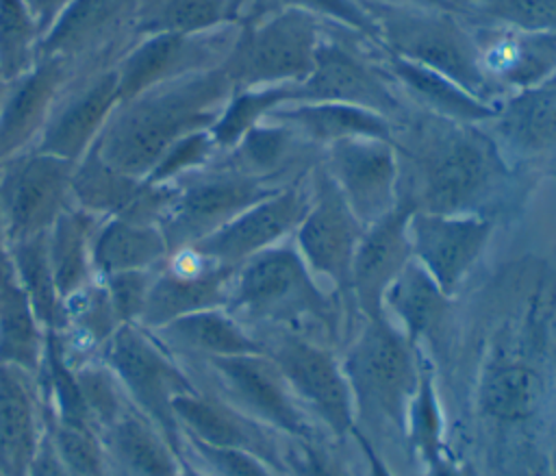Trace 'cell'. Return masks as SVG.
<instances>
[{
    "label": "cell",
    "instance_id": "6da1fadb",
    "mask_svg": "<svg viewBox=\"0 0 556 476\" xmlns=\"http://www.w3.org/2000/svg\"><path fill=\"white\" fill-rule=\"evenodd\" d=\"M391 139L400 161V198L415 211L484 215L510 178L495 137L476 124L424 113Z\"/></svg>",
    "mask_w": 556,
    "mask_h": 476
},
{
    "label": "cell",
    "instance_id": "7a4b0ae2",
    "mask_svg": "<svg viewBox=\"0 0 556 476\" xmlns=\"http://www.w3.org/2000/svg\"><path fill=\"white\" fill-rule=\"evenodd\" d=\"M232 91L222 65L154 85L117 102L93 152L115 172L148 180L178 141L215 124Z\"/></svg>",
    "mask_w": 556,
    "mask_h": 476
},
{
    "label": "cell",
    "instance_id": "3957f363",
    "mask_svg": "<svg viewBox=\"0 0 556 476\" xmlns=\"http://www.w3.org/2000/svg\"><path fill=\"white\" fill-rule=\"evenodd\" d=\"M339 304L321 293L295 246L278 243L241 263L230 278L226 311L254 333L317 322L339 335Z\"/></svg>",
    "mask_w": 556,
    "mask_h": 476
},
{
    "label": "cell",
    "instance_id": "277c9868",
    "mask_svg": "<svg viewBox=\"0 0 556 476\" xmlns=\"http://www.w3.org/2000/svg\"><path fill=\"white\" fill-rule=\"evenodd\" d=\"M356 424L406 435L408 413L419 383V348L389 315L365 320L341 361Z\"/></svg>",
    "mask_w": 556,
    "mask_h": 476
},
{
    "label": "cell",
    "instance_id": "5b68a950",
    "mask_svg": "<svg viewBox=\"0 0 556 476\" xmlns=\"http://www.w3.org/2000/svg\"><path fill=\"white\" fill-rule=\"evenodd\" d=\"M365 9L374 15L380 46L389 54L439 72L484 102L493 100L495 83L482 65L480 46L443 9L378 2Z\"/></svg>",
    "mask_w": 556,
    "mask_h": 476
},
{
    "label": "cell",
    "instance_id": "8992f818",
    "mask_svg": "<svg viewBox=\"0 0 556 476\" xmlns=\"http://www.w3.org/2000/svg\"><path fill=\"white\" fill-rule=\"evenodd\" d=\"M206 389L285 437L313 439L315 428L278 365L265 354L178 359Z\"/></svg>",
    "mask_w": 556,
    "mask_h": 476
},
{
    "label": "cell",
    "instance_id": "52a82bcc",
    "mask_svg": "<svg viewBox=\"0 0 556 476\" xmlns=\"http://www.w3.org/2000/svg\"><path fill=\"white\" fill-rule=\"evenodd\" d=\"M319 41V17L302 11L241 22L222 70L235 91L300 83L313 70Z\"/></svg>",
    "mask_w": 556,
    "mask_h": 476
},
{
    "label": "cell",
    "instance_id": "ba28073f",
    "mask_svg": "<svg viewBox=\"0 0 556 476\" xmlns=\"http://www.w3.org/2000/svg\"><path fill=\"white\" fill-rule=\"evenodd\" d=\"M174 193L159 217L169 254L191 248L219 230L248 206L269 198L280 187L226 165H206L172 183Z\"/></svg>",
    "mask_w": 556,
    "mask_h": 476
},
{
    "label": "cell",
    "instance_id": "9c48e42d",
    "mask_svg": "<svg viewBox=\"0 0 556 476\" xmlns=\"http://www.w3.org/2000/svg\"><path fill=\"white\" fill-rule=\"evenodd\" d=\"M117 376L128 402L150 417L180 450V430L172 402L195 389L187 367L141 324H119L100 350Z\"/></svg>",
    "mask_w": 556,
    "mask_h": 476
},
{
    "label": "cell",
    "instance_id": "30bf717a",
    "mask_svg": "<svg viewBox=\"0 0 556 476\" xmlns=\"http://www.w3.org/2000/svg\"><path fill=\"white\" fill-rule=\"evenodd\" d=\"M74 165L37 148L0 163V233L4 248L48 233L56 217L74 204Z\"/></svg>",
    "mask_w": 556,
    "mask_h": 476
},
{
    "label": "cell",
    "instance_id": "8fae6325",
    "mask_svg": "<svg viewBox=\"0 0 556 476\" xmlns=\"http://www.w3.org/2000/svg\"><path fill=\"white\" fill-rule=\"evenodd\" d=\"M254 335L287 378L300 404L308 406L334 437L350 435L356 426L354 400L334 354L298 330L267 328Z\"/></svg>",
    "mask_w": 556,
    "mask_h": 476
},
{
    "label": "cell",
    "instance_id": "7c38bea8",
    "mask_svg": "<svg viewBox=\"0 0 556 476\" xmlns=\"http://www.w3.org/2000/svg\"><path fill=\"white\" fill-rule=\"evenodd\" d=\"M363 230L365 228L350 211L332 178L317 165L313 170L308 206L293 230L295 250L313 276H324L332 283L339 296V306L341 300L352 302V263Z\"/></svg>",
    "mask_w": 556,
    "mask_h": 476
},
{
    "label": "cell",
    "instance_id": "4fadbf2b",
    "mask_svg": "<svg viewBox=\"0 0 556 476\" xmlns=\"http://www.w3.org/2000/svg\"><path fill=\"white\" fill-rule=\"evenodd\" d=\"M239 24L191 35L156 33L139 37V41L113 63L117 72L119 102L130 100L154 85L219 67L235 43Z\"/></svg>",
    "mask_w": 556,
    "mask_h": 476
},
{
    "label": "cell",
    "instance_id": "5bb4252c",
    "mask_svg": "<svg viewBox=\"0 0 556 476\" xmlns=\"http://www.w3.org/2000/svg\"><path fill=\"white\" fill-rule=\"evenodd\" d=\"M363 228L400 202V161L391 139L348 137L324 146L319 163Z\"/></svg>",
    "mask_w": 556,
    "mask_h": 476
},
{
    "label": "cell",
    "instance_id": "9a60e30c",
    "mask_svg": "<svg viewBox=\"0 0 556 476\" xmlns=\"http://www.w3.org/2000/svg\"><path fill=\"white\" fill-rule=\"evenodd\" d=\"M308 198L311 189L304 191L300 180L289 183L269 198L241 211L219 230L191 246V250L215 265L237 270L254 254L282 243L304 217Z\"/></svg>",
    "mask_w": 556,
    "mask_h": 476
},
{
    "label": "cell",
    "instance_id": "2e32d148",
    "mask_svg": "<svg viewBox=\"0 0 556 476\" xmlns=\"http://www.w3.org/2000/svg\"><path fill=\"white\" fill-rule=\"evenodd\" d=\"M491 233L493 220L484 215L413 211L408 222L413 256L450 298L482 256Z\"/></svg>",
    "mask_w": 556,
    "mask_h": 476
},
{
    "label": "cell",
    "instance_id": "e0dca14e",
    "mask_svg": "<svg viewBox=\"0 0 556 476\" xmlns=\"http://www.w3.org/2000/svg\"><path fill=\"white\" fill-rule=\"evenodd\" d=\"M232 272L235 270L211 263L191 248L169 254L152 274L139 324L148 330H156L195 311L226 309Z\"/></svg>",
    "mask_w": 556,
    "mask_h": 476
},
{
    "label": "cell",
    "instance_id": "ac0fdd59",
    "mask_svg": "<svg viewBox=\"0 0 556 476\" xmlns=\"http://www.w3.org/2000/svg\"><path fill=\"white\" fill-rule=\"evenodd\" d=\"M117 102L115 65L100 67L83 80L67 85L56 100L35 148L78 163L98 141Z\"/></svg>",
    "mask_w": 556,
    "mask_h": 476
},
{
    "label": "cell",
    "instance_id": "d6986e66",
    "mask_svg": "<svg viewBox=\"0 0 556 476\" xmlns=\"http://www.w3.org/2000/svg\"><path fill=\"white\" fill-rule=\"evenodd\" d=\"M413 204L402 200L363 230L354 252L350 293L363 320L384 317V293L413 259L408 222Z\"/></svg>",
    "mask_w": 556,
    "mask_h": 476
},
{
    "label": "cell",
    "instance_id": "ffe728a7",
    "mask_svg": "<svg viewBox=\"0 0 556 476\" xmlns=\"http://www.w3.org/2000/svg\"><path fill=\"white\" fill-rule=\"evenodd\" d=\"M295 102H341L397 117L402 104L380 67L367 65L341 43L321 37L313 70L298 83Z\"/></svg>",
    "mask_w": 556,
    "mask_h": 476
},
{
    "label": "cell",
    "instance_id": "44dd1931",
    "mask_svg": "<svg viewBox=\"0 0 556 476\" xmlns=\"http://www.w3.org/2000/svg\"><path fill=\"white\" fill-rule=\"evenodd\" d=\"M172 411L180 437L215 448L245 450L267 461L278 474L285 472L278 433L241 413L219 396L195 387L176 396Z\"/></svg>",
    "mask_w": 556,
    "mask_h": 476
},
{
    "label": "cell",
    "instance_id": "7402d4cb",
    "mask_svg": "<svg viewBox=\"0 0 556 476\" xmlns=\"http://www.w3.org/2000/svg\"><path fill=\"white\" fill-rule=\"evenodd\" d=\"M74 65L70 59L41 57L7 83L0 104V163L35 148L56 100L72 83Z\"/></svg>",
    "mask_w": 556,
    "mask_h": 476
},
{
    "label": "cell",
    "instance_id": "603a6c76",
    "mask_svg": "<svg viewBox=\"0 0 556 476\" xmlns=\"http://www.w3.org/2000/svg\"><path fill=\"white\" fill-rule=\"evenodd\" d=\"M46 428L48 417L37 376L0 365V472L26 476Z\"/></svg>",
    "mask_w": 556,
    "mask_h": 476
},
{
    "label": "cell",
    "instance_id": "cb8c5ba5",
    "mask_svg": "<svg viewBox=\"0 0 556 476\" xmlns=\"http://www.w3.org/2000/svg\"><path fill=\"white\" fill-rule=\"evenodd\" d=\"M135 0H72L37 46V59L61 57L80 61L104 48L111 35L130 26Z\"/></svg>",
    "mask_w": 556,
    "mask_h": 476
},
{
    "label": "cell",
    "instance_id": "d4e9b609",
    "mask_svg": "<svg viewBox=\"0 0 556 476\" xmlns=\"http://www.w3.org/2000/svg\"><path fill=\"white\" fill-rule=\"evenodd\" d=\"M176 359L265 352L261 339L226 309H204L150 330Z\"/></svg>",
    "mask_w": 556,
    "mask_h": 476
},
{
    "label": "cell",
    "instance_id": "484cf974",
    "mask_svg": "<svg viewBox=\"0 0 556 476\" xmlns=\"http://www.w3.org/2000/svg\"><path fill=\"white\" fill-rule=\"evenodd\" d=\"M167 259L169 248L156 222L113 215L104 217L96 230L91 250L96 278L156 270Z\"/></svg>",
    "mask_w": 556,
    "mask_h": 476
},
{
    "label": "cell",
    "instance_id": "4316f807",
    "mask_svg": "<svg viewBox=\"0 0 556 476\" xmlns=\"http://www.w3.org/2000/svg\"><path fill=\"white\" fill-rule=\"evenodd\" d=\"M48 348V330L39 322L13 263L0 254V365L39 376Z\"/></svg>",
    "mask_w": 556,
    "mask_h": 476
},
{
    "label": "cell",
    "instance_id": "83f0119b",
    "mask_svg": "<svg viewBox=\"0 0 556 476\" xmlns=\"http://www.w3.org/2000/svg\"><path fill=\"white\" fill-rule=\"evenodd\" d=\"M497 137L521 154H543L556 148V74L536 85L517 89L497 102L491 117ZM497 141V143H500Z\"/></svg>",
    "mask_w": 556,
    "mask_h": 476
},
{
    "label": "cell",
    "instance_id": "f1b7e54d",
    "mask_svg": "<svg viewBox=\"0 0 556 476\" xmlns=\"http://www.w3.org/2000/svg\"><path fill=\"white\" fill-rule=\"evenodd\" d=\"M267 120L285 124L293 135L324 146L348 137L393 139V122L369 109L341 102H287L276 107Z\"/></svg>",
    "mask_w": 556,
    "mask_h": 476
},
{
    "label": "cell",
    "instance_id": "f546056e",
    "mask_svg": "<svg viewBox=\"0 0 556 476\" xmlns=\"http://www.w3.org/2000/svg\"><path fill=\"white\" fill-rule=\"evenodd\" d=\"M393 313L408 341H434L450 315V296L413 256L384 293V313Z\"/></svg>",
    "mask_w": 556,
    "mask_h": 476
},
{
    "label": "cell",
    "instance_id": "4dcf8cb0",
    "mask_svg": "<svg viewBox=\"0 0 556 476\" xmlns=\"http://www.w3.org/2000/svg\"><path fill=\"white\" fill-rule=\"evenodd\" d=\"M380 70L389 80L402 87L408 93V98L419 102L426 113L447 117L454 122L476 124L491 120L497 111V104L471 96L454 80L413 61L389 54Z\"/></svg>",
    "mask_w": 556,
    "mask_h": 476
},
{
    "label": "cell",
    "instance_id": "1f68e13d",
    "mask_svg": "<svg viewBox=\"0 0 556 476\" xmlns=\"http://www.w3.org/2000/svg\"><path fill=\"white\" fill-rule=\"evenodd\" d=\"M102 220L104 217L72 204L46 233L48 259L63 304L96 280L91 250L96 230Z\"/></svg>",
    "mask_w": 556,
    "mask_h": 476
},
{
    "label": "cell",
    "instance_id": "d6a6232c",
    "mask_svg": "<svg viewBox=\"0 0 556 476\" xmlns=\"http://www.w3.org/2000/svg\"><path fill=\"white\" fill-rule=\"evenodd\" d=\"M545 380L539 369L519 359H497L478 385V406L484 415L504 424H521L534 417L543 404Z\"/></svg>",
    "mask_w": 556,
    "mask_h": 476
},
{
    "label": "cell",
    "instance_id": "836d02e7",
    "mask_svg": "<svg viewBox=\"0 0 556 476\" xmlns=\"http://www.w3.org/2000/svg\"><path fill=\"white\" fill-rule=\"evenodd\" d=\"M245 0H135L130 30L139 37L156 33H206L239 24Z\"/></svg>",
    "mask_w": 556,
    "mask_h": 476
},
{
    "label": "cell",
    "instance_id": "e575fe53",
    "mask_svg": "<svg viewBox=\"0 0 556 476\" xmlns=\"http://www.w3.org/2000/svg\"><path fill=\"white\" fill-rule=\"evenodd\" d=\"M13 270L17 274L20 285L24 287L39 322L48 333H56L63 328V300L56 291V283L52 276L46 233L17 241L4 248Z\"/></svg>",
    "mask_w": 556,
    "mask_h": 476
},
{
    "label": "cell",
    "instance_id": "d590c367",
    "mask_svg": "<svg viewBox=\"0 0 556 476\" xmlns=\"http://www.w3.org/2000/svg\"><path fill=\"white\" fill-rule=\"evenodd\" d=\"M295 100H298V83L232 91L219 117L208 128V135L217 152H228L250 128L267 120V115L276 107L295 102Z\"/></svg>",
    "mask_w": 556,
    "mask_h": 476
},
{
    "label": "cell",
    "instance_id": "8d00e7d4",
    "mask_svg": "<svg viewBox=\"0 0 556 476\" xmlns=\"http://www.w3.org/2000/svg\"><path fill=\"white\" fill-rule=\"evenodd\" d=\"M291 141L293 133L285 124L263 120L226 152L222 165L256 178L271 180L282 167Z\"/></svg>",
    "mask_w": 556,
    "mask_h": 476
},
{
    "label": "cell",
    "instance_id": "74e56055",
    "mask_svg": "<svg viewBox=\"0 0 556 476\" xmlns=\"http://www.w3.org/2000/svg\"><path fill=\"white\" fill-rule=\"evenodd\" d=\"M74 376L87 417L98 433L109 428L132 406L117 376L100 356L76 365Z\"/></svg>",
    "mask_w": 556,
    "mask_h": 476
},
{
    "label": "cell",
    "instance_id": "f35d334b",
    "mask_svg": "<svg viewBox=\"0 0 556 476\" xmlns=\"http://www.w3.org/2000/svg\"><path fill=\"white\" fill-rule=\"evenodd\" d=\"M280 11H302L315 17L332 20L380 46V28L374 15L356 0H248L241 22H252Z\"/></svg>",
    "mask_w": 556,
    "mask_h": 476
},
{
    "label": "cell",
    "instance_id": "ab89813d",
    "mask_svg": "<svg viewBox=\"0 0 556 476\" xmlns=\"http://www.w3.org/2000/svg\"><path fill=\"white\" fill-rule=\"evenodd\" d=\"M41 33L22 0H0V76L11 83L37 61Z\"/></svg>",
    "mask_w": 556,
    "mask_h": 476
},
{
    "label": "cell",
    "instance_id": "60d3db41",
    "mask_svg": "<svg viewBox=\"0 0 556 476\" xmlns=\"http://www.w3.org/2000/svg\"><path fill=\"white\" fill-rule=\"evenodd\" d=\"M441 435H443V419L434 387V374L428 359H424V350L419 348V383L408 413V430L406 439L421 454V459L434 465L441 459Z\"/></svg>",
    "mask_w": 556,
    "mask_h": 476
},
{
    "label": "cell",
    "instance_id": "b9f144b4",
    "mask_svg": "<svg viewBox=\"0 0 556 476\" xmlns=\"http://www.w3.org/2000/svg\"><path fill=\"white\" fill-rule=\"evenodd\" d=\"M48 437L67 476H109V463L98 430L48 419Z\"/></svg>",
    "mask_w": 556,
    "mask_h": 476
},
{
    "label": "cell",
    "instance_id": "7bdbcfd3",
    "mask_svg": "<svg viewBox=\"0 0 556 476\" xmlns=\"http://www.w3.org/2000/svg\"><path fill=\"white\" fill-rule=\"evenodd\" d=\"M180 454L208 476H278L267 461L245 450L215 448L180 437Z\"/></svg>",
    "mask_w": 556,
    "mask_h": 476
},
{
    "label": "cell",
    "instance_id": "ee69618b",
    "mask_svg": "<svg viewBox=\"0 0 556 476\" xmlns=\"http://www.w3.org/2000/svg\"><path fill=\"white\" fill-rule=\"evenodd\" d=\"M489 15L521 33H556V0H478Z\"/></svg>",
    "mask_w": 556,
    "mask_h": 476
},
{
    "label": "cell",
    "instance_id": "f6af8a7d",
    "mask_svg": "<svg viewBox=\"0 0 556 476\" xmlns=\"http://www.w3.org/2000/svg\"><path fill=\"white\" fill-rule=\"evenodd\" d=\"M152 274L154 270H143V272H119V274L100 278L119 324H139L146 300H148Z\"/></svg>",
    "mask_w": 556,
    "mask_h": 476
},
{
    "label": "cell",
    "instance_id": "bcb514c9",
    "mask_svg": "<svg viewBox=\"0 0 556 476\" xmlns=\"http://www.w3.org/2000/svg\"><path fill=\"white\" fill-rule=\"evenodd\" d=\"M287 446H282V465L291 476H348L341 461L313 439H295L287 437Z\"/></svg>",
    "mask_w": 556,
    "mask_h": 476
},
{
    "label": "cell",
    "instance_id": "7dc6e473",
    "mask_svg": "<svg viewBox=\"0 0 556 476\" xmlns=\"http://www.w3.org/2000/svg\"><path fill=\"white\" fill-rule=\"evenodd\" d=\"M22 2L43 37L46 30L56 22V17L67 9L72 0H22Z\"/></svg>",
    "mask_w": 556,
    "mask_h": 476
},
{
    "label": "cell",
    "instance_id": "c3c4849f",
    "mask_svg": "<svg viewBox=\"0 0 556 476\" xmlns=\"http://www.w3.org/2000/svg\"><path fill=\"white\" fill-rule=\"evenodd\" d=\"M26 476H67L65 467L61 465L52 443H50V437H48V428H46V437L30 463V469Z\"/></svg>",
    "mask_w": 556,
    "mask_h": 476
},
{
    "label": "cell",
    "instance_id": "681fc988",
    "mask_svg": "<svg viewBox=\"0 0 556 476\" xmlns=\"http://www.w3.org/2000/svg\"><path fill=\"white\" fill-rule=\"evenodd\" d=\"M350 435L358 441V446H361V450H363V454H365V459H367V476H393V474L389 472L387 463L380 459V454H378L376 448L371 446L369 437L363 433V428L354 426V430H352Z\"/></svg>",
    "mask_w": 556,
    "mask_h": 476
},
{
    "label": "cell",
    "instance_id": "f907efd6",
    "mask_svg": "<svg viewBox=\"0 0 556 476\" xmlns=\"http://www.w3.org/2000/svg\"><path fill=\"white\" fill-rule=\"evenodd\" d=\"M378 4H393V7H421V9H443L452 7V0H374Z\"/></svg>",
    "mask_w": 556,
    "mask_h": 476
},
{
    "label": "cell",
    "instance_id": "816d5d0a",
    "mask_svg": "<svg viewBox=\"0 0 556 476\" xmlns=\"http://www.w3.org/2000/svg\"><path fill=\"white\" fill-rule=\"evenodd\" d=\"M176 476H208V474L202 472L198 465H193L191 461H187V459L182 456V465H180V472H178Z\"/></svg>",
    "mask_w": 556,
    "mask_h": 476
},
{
    "label": "cell",
    "instance_id": "f5cc1de1",
    "mask_svg": "<svg viewBox=\"0 0 556 476\" xmlns=\"http://www.w3.org/2000/svg\"><path fill=\"white\" fill-rule=\"evenodd\" d=\"M541 35H543V41H545V46H547V50H549V54L556 63V33H541Z\"/></svg>",
    "mask_w": 556,
    "mask_h": 476
},
{
    "label": "cell",
    "instance_id": "db71d44e",
    "mask_svg": "<svg viewBox=\"0 0 556 476\" xmlns=\"http://www.w3.org/2000/svg\"><path fill=\"white\" fill-rule=\"evenodd\" d=\"M4 89H7V80L0 76V104H2V98H4Z\"/></svg>",
    "mask_w": 556,
    "mask_h": 476
},
{
    "label": "cell",
    "instance_id": "11a10c76",
    "mask_svg": "<svg viewBox=\"0 0 556 476\" xmlns=\"http://www.w3.org/2000/svg\"><path fill=\"white\" fill-rule=\"evenodd\" d=\"M2 250H4V241H2V233H0V254H2Z\"/></svg>",
    "mask_w": 556,
    "mask_h": 476
},
{
    "label": "cell",
    "instance_id": "9f6ffc18",
    "mask_svg": "<svg viewBox=\"0 0 556 476\" xmlns=\"http://www.w3.org/2000/svg\"><path fill=\"white\" fill-rule=\"evenodd\" d=\"M554 465H556V452H554Z\"/></svg>",
    "mask_w": 556,
    "mask_h": 476
},
{
    "label": "cell",
    "instance_id": "6f0895ef",
    "mask_svg": "<svg viewBox=\"0 0 556 476\" xmlns=\"http://www.w3.org/2000/svg\"><path fill=\"white\" fill-rule=\"evenodd\" d=\"M0 476H7V474H2V472H0Z\"/></svg>",
    "mask_w": 556,
    "mask_h": 476
}]
</instances>
